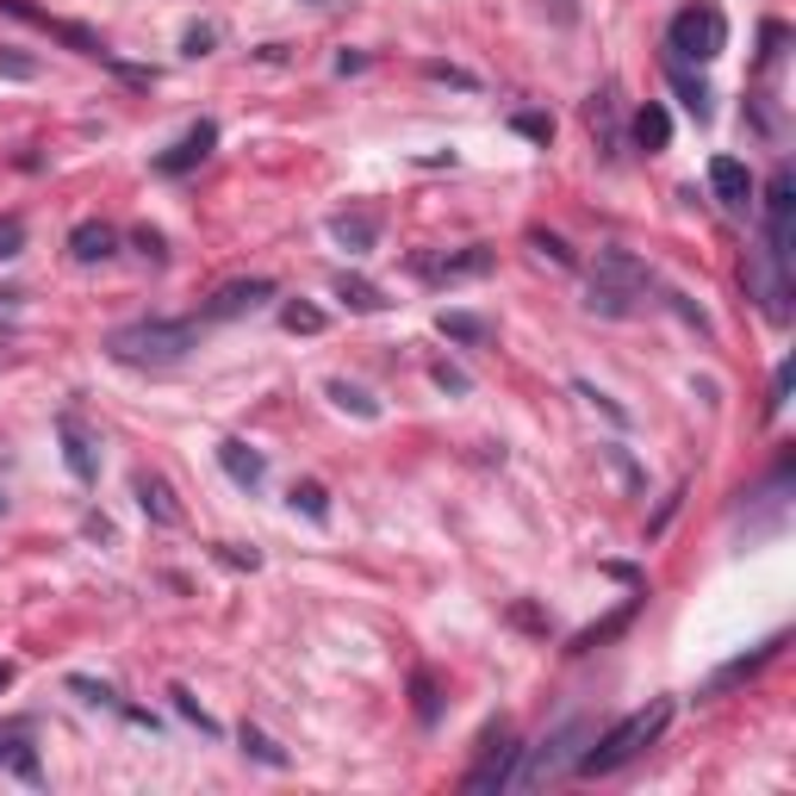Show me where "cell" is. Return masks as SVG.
Masks as SVG:
<instances>
[{
	"label": "cell",
	"mask_w": 796,
	"mask_h": 796,
	"mask_svg": "<svg viewBox=\"0 0 796 796\" xmlns=\"http://www.w3.org/2000/svg\"><path fill=\"white\" fill-rule=\"evenodd\" d=\"M442 336H454V343H485L492 336V324L473 312H442Z\"/></svg>",
	"instance_id": "cell-22"
},
{
	"label": "cell",
	"mask_w": 796,
	"mask_h": 796,
	"mask_svg": "<svg viewBox=\"0 0 796 796\" xmlns=\"http://www.w3.org/2000/svg\"><path fill=\"white\" fill-rule=\"evenodd\" d=\"M641 293H647V262H635L628 250H597L585 305H592L597 318H628Z\"/></svg>",
	"instance_id": "cell-3"
},
{
	"label": "cell",
	"mask_w": 796,
	"mask_h": 796,
	"mask_svg": "<svg viewBox=\"0 0 796 796\" xmlns=\"http://www.w3.org/2000/svg\"><path fill=\"white\" fill-rule=\"evenodd\" d=\"M666 69H672V88H678V100H685V107L697 112V119H709V88H703V81H691V75H685V63H678V57H672Z\"/></svg>",
	"instance_id": "cell-21"
},
{
	"label": "cell",
	"mask_w": 796,
	"mask_h": 796,
	"mask_svg": "<svg viewBox=\"0 0 796 796\" xmlns=\"http://www.w3.org/2000/svg\"><path fill=\"white\" fill-rule=\"evenodd\" d=\"M417 274L423 281H480L492 274V250L485 243H467V250H449V255H417Z\"/></svg>",
	"instance_id": "cell-9"
},
{
	"label": "cell",
	"mask_w": 796,
	"mask_h": 796,
	"mask_svg": "<svg viewBox=\"0 0 796 796\" xmlns=\"http://www.w3.org/2000/svg\"><path fill=\"white\" fill-rule=\"evenodd\" d=\"M281 324L293 330V336H318V330H324V312H318V305H305V299H293V305L281 312Z\"/></svg>",
	"instance_id": "cell-25"
},
{
	"label": "cell",
	"mask_w": 796,
	"mask_h": 796,
	"mask_svg": "<svg viewBox=\"0 0 796 796\" xmlns=\"http://www.w3.org/2000/svg\"><path fill=\"white\" fill-rule=\"evenodd\" d=\"M330 236H336V243H343L349 255H367L380 243V212L374 205H355V212H336V219H330Z\"/></svg>",
	"instance_id": "cell-13"
},
{
	"label": "cell",
	"mask_w": 796,
	"mask_h": 796,
	"mask_svg": "<svg viewBox=\"0 0 796 796\" xmlns=\"http://www.w3.org/2000/svg\"><path fill=\"white\" fill-rule=\"evenodd\" d=\"M530 243H535V250H542V255H554V262H561V268H573V250H566L561 236H547V231H530Z\"/></svg>",
	"instance_id": "cell-31"
},
{
	"label": "cell",
	"mask_w": 796,
	"mask_h": 796,
	"mask_svg": "<svg viewBox=\"0 0 796 796\" xmlns=\"http://www.w3.org/2000/svg\"><path fill=\"white\" fill-rule=\"evenodd\" d=\"M784 399H790V361L778 367V380H772V399H765V417H778L784 411Z\"/></svg>",
	"instance_id": "cell-32"
},
{
	"label": "cell",
	"mask_w": 796,
	"mask_h": 796,
	"mask_svg": "<svg viewBox=\"0 0 796 796\" xmlns=\"http://www.w3.org/2000/svg\"><path fill=\"white\" fill-rule=\"evenodd\" d=\"M672 722V703H647V709H635V716H623L609 734H597L592 747L578 753L573 772H585V778H604V772H623L628 759H641V753L654 747L659 734H666Z\"/></svg>",
	"instance_id": "cell-2"
},
{
	"label": "cell",
	"mask_w": 796,
	"mask_h": 796,
	"mask_svg": "<svg viewBox=\"0 0 796 796\" xmlns=\"http://www.w3.org/2000/svg\"><path fill=\"white\" fill-rule=\"evenodd\" d=\"M0 467H7V449H0Z\"/></svg>",
	"instance_id": "cell-40"
},
{
	"label": "cell",
	"mask_w": 796,
	"mask_h": 796,
	"mask_svg": "<svg viewBox=\"0 0 796 796\" xmlns=\"http://www.w3.org/2000/svg\"><path fill=\"white\" fill-rule=\"evenodd\" d=\"M790 250H796V181L790 169L772 174V188H765V255L772 268H790Z\"/></svg>",
	"instance_id": "cell-6"
},
{
	"label": "cell",
	"mask_w": 796,
	"mask_h": 796,
	"mask_svg": "<svg viewBox=\"0 0 796 796\" xmlns=\"http://www.w3.org/2000/svg\"><path fill=\"white\" fill-rule=\"evenodd\" d=\"M219 467L231 473V480L243 485V492H255V485L268 480V461L250 449V442H236V436H224V442H219Z\"/></svg>",
	"instance_id": "cell-15"
},
{
	"label": "cell",
	"mask_w": 796,
	"mask_h": 796,
	"mask_svg": "<svg viewBox=\"0 0 796 796\" xmlns=\"http://www.w3.org/2000/svg\"><path fill=\"white\" fill-rule=\"evenodd\" d=\"M193 343H200L193 318H138V324L107 336V355L125 367H174V361H188Z\"/></svg>",
	"instance_id": "cell-1"
},
{
	"label": "cell",
	"mask_w": 796,
	"mask_h": 796,
	"mask_svg": "<svg viewBox=\"0 0 796 796\" xmlns=\"http://www.w3.org/2000/svg\"><path fill=\"white\" fill-rule=\"evenodd\" d=\"M7 685H13V666H7V659H0V691H7Z\"/></svg>",
	"instance_id": "cell-38"
},
{
	"label": "cell",
	"mask_w": 796,
	"mask_h": 796,
	"mask_svg": "<svg viewBox=\"0 0 796 796\" xmlns=\"http://www.w3.org/2000/svg\"><path fill=\"white\" fill-rule=\"evenodd\" d=\"M635 143L647 150V157L672 143V119H666V107H659V100H647V107L635 112Z\"/></svg>",
	"instance_id": "cell-19"
},
{
	"label": "cell",
	"mask_w": 796,
	"mask_h": 796,
	"mask_svg": "<svg viewBox=\"0 0 796 796\" xmlns=\"http://www.w3.org/2000/svg\"><path fill=\"white\" fill-rule=\"evenodd\" d=\"M69 691H75L81 703H112V691H107V685H94V678H69Z\"/></svg>",
	"instance_id": "cell-34"
},
{
	"label": "cell",
	"mask_w": 796,
	"mask_h": 796,
	"mask_svg": "<svg viewBox=\"0 0 796 796\" xmlns=\"http://www.w3.org/2000/svg\"><path fill=\"white\" fill-rule=\"evenodd\" d=\"M112 250H119V231H112L107 219H88L69 231V255H75V262H107Z\"/></svg>",
	"instance_id": "cell-16"
},
{
	"label": "cell",
	"mask_w": 796,
	"mask_h": 796,
	"mask_svg": "<svg viewBox=\"0 0 796 796\" xmlns=\"http://www.w3.org/2000/svg\"><path fill=\"white\" fill-rule=\"evenodd\" d=\"M169 697H174V709H181V716H188V722H200V734H219V722L205 716V709H200V703H193V697H188V691H181V685H174Z\"/></svg>",
	"instance_id": "cell-27"
},
{
	"label": "cell",
	"mask_w": 796,
	"mask_h": 796,
	"mask_svg": "<svg viewBox=\"0 0 796 796\" xmlns=\"http://www.w3.org/2000/svg\"><path fill=\"white\" fill-rule=\"evenodd\" d=\"M511 765H516L511 728H492V734H485V759L473 765L461 784H467V790H504V784H511Z\"/></svg>",
	"instance_id": "cell-10"
},
{
	"label": "cell",
	"mask_w": 796,
	"mask_h": 796,
	"mask_svg": "<svg viewBox=\"0 0 796 796\" xmlns=\"http://www.w3.org/2000/svg\"><path fill=\"white\" fill-rule=\"evenodd\" d=\"M516 131L535 138V143H547V138H554V119H542V112H516Z\"/></svg>",
	"instance_id": "cell-29"
},
{
	"label": "cell",
	"mask_w": 796,
	"mask_h": 796,
	"mask_svg": "<svg viewBox=\"0 0 796 796\" xmlns=\"http://www.w3.org/2000/svg\"><path fill=\"white\" fill-rule=\"evenodd\" d=\"M243 753H255V759H262V765H274V772L286 765V753L274 747V740H268L262 728H250V722H243Z\"/></svg>",
	"instance_id": "cell-26"
},
{
	"label": "cell",
	"mask_w": 796,
	"mask_h": 796,
	"mask_svg": "<svg viewBox=\"0 0 796 796\" xmlns=\"http://www.w3.org/2000/svg\"><path fill=\"white\" fill-rule=\"evenodd\" d=\"M330 399H336L343 411H355V417H367V423L380 417V405H374V399H367L361 386H349V380H330Z\"/></svg>",
	"instance_id": "cell-24"
},
{
	"label": "cell",
	"mask_w": 796,
	"mask_h": 796,
	"mask_svg": "<svg viewBox=\"0 0 796 796\" xmlns=\"http://www.w3.org/2000/svg\"><path fill=\"white\" fill-rule=\"evenodd\" d=\"M672 57L678 63H716L728 50V19H722L716 0H691L685 13H672Z\"/></svg>",
	"instance_id": "cell-4"
},
{
	"label": "cell",
	"mask_w": 796,
	"mask_h": 796,
	"mask_svg": "<svg viewBox=\"0 0 796 796\" xmlns=\"http://www.w3.org/2000/svg\"><path fill=\"white\" fill-rule=\"evenodd\" d=\"M19 250H26V224H19V219H0V262H13Z\"/></svg>",
	"instance_id": "cell-28"
},
{
	"label": "cell",
	"mask_w": 796,
	"mask_h": 796,
	"mask_svg": "<svg viewBox=\"0 0 796 796\" xmlns=\"http://www.w3.org/2000/svg\"><path fill=\"white\" fill-rule=\"evenodd\" d=\"M138 250L150 255V262H162V236L157 231H138Z\"/></svg>",
	"instance_id": "cell-36"
},
{
	"label": "cell",
	"mask_w": 796,
	"mask_h": 796,
	"mask_svg": "<svg viewBox=\"0 0 796 796\" xmlns=\"http://www.w3.org/2000/svg\"><path fill=\"white\" fill-rule=\"evenodd\" d=\"M286 498H293V511L312 516V523H330V498H324V485H318V480H299Z\"/></svg>",
	"instance_id": "cell-23"
},
{
	"label": "cell",
	"mask_w": 796,
	"mask_h": 796,
	"mask_svg": "<svg viewBox=\"0 0 796 796\" xmlns=\"http://www.w3.org/2000/svg\"><path fill=\"white\" fill-rule=\"evenodd\" d=\"M0 75H13V81H32V75H38V63H32V57H13V50L0 44Z\"/></svg>",
	"instance_id": "cell-30"
},
{
	"label": "cell",
	"mask_w": 796,
	"mask_h": 796,
	"mask_svg": "<svg viewBox=\"0 0 796 796\" xmlns=\"http://www.w3.org/2000/svg\"><path fill=\"white\" fill-rule=\"evenodd\" d=\"M57 436H63L69 473H75L81 485H94V480H100V454H94V436H88V423H81L75 411H63V417H57Z\"/></svg>",
	"instance_id": "cell-11"
},
{
	"label": "cell",
	"mask_w": 796,
	"mask_h": 796,
	"mask_svg": "<svg viewBox=\"0 0 796 796\" xmlns=\"http://www.w3.org/2000/svg\"><path fill=\"white\" fill-rule=\"evenodd\" d=\"M212 143H219V125H212V119H200V125H188V138H181V143H169V150H162L157 169H162V174H188L193 162L212 157Z\"/></svg>",
	"instance_id": "cell-12"
},
{
	"label": "cell",
	"mask_w": 796,
	"mask_h": 796,
	"mask_svg": "<svg viewBox=\"0 0 796 796\" xmlns=\"http://www.w3.org/2000/svg\"><path fill=\"white\" fill-rule=\"evenodd\" d=\"M0 516H7V492H0Z\"/></svg>",
	"instance_id": "cell-39"
},
{
	"label": "cell",
	"mask_w": 796,
	"mask_h": 796,
	"mask_svg": "<svg viewBox=\"0 0 796 796\" xmlns=\"http://www.w3.org/2000/svg\"><path fill=\"white\" fill-rule=\"evenodd\" d=\"M212 44H219V26H193V32H188V44H181V50H188V57H205Z\"/></svg>",
	"instance_id": "cell-33"
},
{
	"label": "cell",
	"mask_w": 796,
	"mask_h": 796,
	"mask_svg": "<svg viewBox=\"0 0 796 796\" xmlns=\"http://www.w3.org/2000/svg\"><path fill=\"white\" fill-rule=\"evenodd\" d=\"M7 13H19V19H32V26H44L50 38H63L69 50H81V57H94V63H107V69H119V75H131L125 63H119V57H112L107 44H100L94 32H81V26H69V19H50V13H38L32 0H7Z\"/></svg>",
	"instance_id": "cell-7"
},
{
	"label": "cell",
	"mask_w": 796,
	"mask_h": 796,
	"mask_svg": "<svg viewBox=\"0 0 796 796\" xmlns=\"http://www.w3.org/2000/svg\"><path fill=\"white\" fill-rule=\"evenodd\" d=\"M436 386H449V392H467V374H461V367H436Z\"/></svg>",
	"instance_id": "cell-35"
},
{
	"label": "cell",
	"mask_w": 796,
	"mask_h": 796,
	"mask_svg": "<svg viewBox=\"0 0 796 796\" xmlns=\"http://www.w3.org/2000/svg\"><path fill=\"white\" fill-rule=\"evenodd\" d=\"M709 188H716L722 205H734V212H740V205L753 200V174H747V162H740V157H716V162H709Z\"/></svg>",
	"instance_id": "cell-14"
},
{
	"label": "cell",
	"mask_w": 796,
	"mask_h": 796,
	"mask_svg": "<svg viewBox=\"0 0 796 796\" xmlns=\"http://www.w3.org/2000/svg\"><path fill=\"white\" fill-rule=\"evenodd\" d=\"M138 504H143V516L150 523H162V530H174L181 523V504H174V492H169V480H157V473H138Z\"/></svg>",
	"instance_id": "cell-17"
},
{
	"label": "cell",
	"mask_w": 796,
	"mask_h": 796,
	"mask_svg": "<svg viewBox=\"0 0 796 796\" xmlns=\"http://www.w3.org/2000/svg\"><path fill=\"white\" fill-rule=\"evenodd\" d=\"M585 740H592V728H585V722H566L561 734H547L542 747L530 753V765H523V772H511V784H523V790H535V784H554L561 772H573V765H578Z\"/></svg>",
	"instance_id": "cell-5"
},
{
	"label": "cell",
	"mask_w": 796,
	"mask_h": 796,
	"mask_svg": "<svg viewBox=\"0 0 796 796\" xmlns=\"http://www.w3.org/2000/svg\"><path fill=\"white\" fill-rule=\"evenodd\" d=\"M262 299H274V281L268 274H250V281H224L219 293L205 299V324H224V318H243V312H255Z\"/></svg>",
	"instance_id": "cell-8"
},
{
	"label": "cell",
	"mask_w": 796,
	"mask_h": 796,
	"mask_svg": "<svg viewBox=\"0 0 796 796\" xmlns=\"http://www.w3.org/2000/svg\"><path fill=\"white\" fill-rule=\"evenodd\" d=\"M0 759L13 765L19 778H38V759H32V722H7V728H0Z\"/></svg>",
	"instance_id": "cell-18"
},
{
	"label": "cell",
	"mask_w": 796,
	"mask_h": 796,
	"mask_svg": "<svg viewBox=\"0 0 796 796\" xmlns=\"http://www.w3.org/2000/svg\"><path fill=\"white\" fill-rule=\"evenodd\" d=\"M430 75H436V81H454V88H473V75H461V69H442V63H430Z\"/></svg>",
	"instance_id": "cell-37"
},
{
	"label": "cell",
	"mask_w": 796,
	"mask_h": 796,
	"mask_svg": "<svg viewBox=\"0 0 796 796\" xmlns=\"http://www.w3.org/2000/svg\"><path fill=\"white\" fill-rule=\"evenodd\" d=\"M336 299H343L349 312H386V293H380L374 281H355V274H343V281H336Z\"/></svg>",
	"instance_id": "cell-20"
}]
</instances>
